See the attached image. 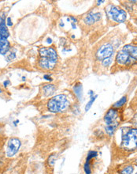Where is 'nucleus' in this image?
Listing matches in <instances>:
<instances>
[{
	"mask_svg": "<svg viewBox=\"0 0 137 174\" xmlns=\"http://www.w3.org/2000/svg\"><path fill=\"white\" fill-rule=\"evenodd\" d=\"M40 59L39 65L45 70H51L55 68L58 61L56 51L52 48H41L39 49Z\"/></svg>",
	"mask_w": 137,
	"mask_h": 174,
	"instance_id": "f257e3e1",
	"label": "nucleus"
},
{
	"mask_svg": "<svg viewBox=\"0 0 137 174\" xmlns=\"http://www.w3.org/2000/svg\"><path fill=\"white\" fill-rule=\"evenodd\" d=\"M117 63L120 65H130L137 61V47L136 46L125 45L122 48L116 56Z\"/></svg>",
	"mask_w": 137,
	"mask_h": 174,
	"instance_id": "f03ea898",
	"label": "nucleus"
},
{
	"mask_svg": "<svg viewBox=\"0 0 137 174\" xmlns=\"http://www.w3.org/2000/svg\"><path fill=\"white\" fill-rule=\"evenodd\" d=\"M121 147L132 151L137 148V128H124L121 129Z\"/></svg>",
	"mask_w": 137,
	"mask_h": 174,
	"instance_id": "7ed1b4c3",
	"label": "nucleus"
},
{
	"mask_svg": "<svg viewBox=\"0 0 137 174\" xmlns=\"http://www.w3.org/2000/svg\"><path fill=\"white\" fill-rule=\"evenodd\" d=\"M70 100L67 96L65 94H59L48 100L47 109L50 112H62L70 107Z\"/></svg>",
	"mask_w": 137,
	"mask_h": 174,
	"instance_id": "20e7f679",
	"label": "nucleus"
},
{
	"mask_svg": "<svg viewBox=\"0 0 137 174\" xmlns=\"http://www.w3.org/2000/svg\"><path fill=\"white\" fill-rule=\"evenodd\" d=\"M106 10H107L108 17L114 22L121 23V22H124L126 20V12L119 7L113 6V5H109Z\"/></svg>",
	"mask_w": 137,
	"mask_h": 174,
	"instance_id": "39448f33",
	"label": "nucleus"
},
{
	"mask_svg": "<svg viewBox=\"0 0 137 174\" xmlns=\"http://www.w3.org/2000/svg\"><path fill=\"white\" fill-rule=\"evenodd\" d=\"M21 141L17 138H11L7 142V150H6V155L8 158H12L18 152L21 147Z\"/></svg>",
	"mask_w": 137,
	"mask_h": 174,
	"instance_id": "423d86ee",
	"label": "nucleus"
},
{
	"mask_svg": "<svg viewBox=\"0 0 137 174\" xmlns=\"http://www.w3.org/2000/svg\"><path fill=\"white\" fill-rule=\"evenodd\" d=\"M113 53V46L110 44H106L104 45H102L97 52L96 56L99 60H103V59L110 58Z\"/></svg>",
	"mask_w": 137,
	"mask_h": 174,
	"instance_id": "0eeeda50",
	"label": "nucleus"
},
{
	"mask_svg": "<svg viewBox=\"0 0 137 174\" xmlns=\"http://www.w3.org/2000/svg\"><path fill=\"white\" fill-rule=\"evenodd\" d=\"M118 118V113L117 110L114 109H110L107 112V114L104 116V120L107 125H111V124H118L117 121Z\"/></svg>",
	"mask_w": 137,
	"mask_h": 174,
	"instance_id": "6e6552de",
	"label": "nucleus"
},
{
	"mask_svg": "<svg viewBox=\"0 0 137 174\" xmlns=\"http://www.w3.org/2000/svg\"><path fill=\"white\" fill-rule=\"evenodd\" d=\"M101 18V14L98 13V12H96V13H94V12H91L87 14L86 17H84V22L87 25H91L95 23L96 22L98 21V20H100Z\"/></svg>",
	"mask_w": 137,
	"mask_h": 174,
	"instance_id": "1a4fd4ad",
	"label": "nucleus"
},
{
	"mask_svg": "<svg viewBox=\"0 0 137 174\" xmlns=\"http://www.w3.org/2000/svg\"><path fill=\"white\" fill-rule=\"evenodd\" d=\"M10 43L7 40V38L0 36V54L5 55L10 50Z\"/></svg>",
	"mask_w": 137,
	"mask_h": 174,
	"instance_id": "9d476101",
	"label": "nucleus"
},
{
	"mask_svg": "<svg viewBox=\"0 0 137 174\" xmlns=\"http://www.w3.org/2000/svg\"><path fill=\"white\" fill-rule=\"evenodd\" d=\"M55 90H56V86L53 84H46L43 86V94L46 98L52 96L55 94Z\"/></svg>",
	"mask_w": 137,
	"mask_h": 174,
	"instance_id": "9b49d317",
	"label": "nucleus"
},
{
	"mask_svg": "<svg viewBox=\"0 0 137 174\" xmlns=\"http://www.w3.org/2000/svg\"><path fill=\"white\" fill-rule=\"evenodd\" d=\"M73 91L74 94H76V98H78V100L81 101L83 99V86L81 83H77L73 87Z\"/></svg>",
	"mask_w": 137,
	"mask_h": 174,
	"instance_id": "f8f14e48",
	"label": "nucleus"
},
{
	"mask_svg": "<svg viewBox=\"0 0 137 174\" xmlns=\"http://www.w3.org/2000/svg\"><path fill=\"white\" fill-rule=\"evenodd\" d=\"M0 36L5 38H7L9 37V32L7 29V26H6V22L5 21L2 22V24L0 26Z\"/></svg>",
	"mask_w": 137,
	"mask_h": 174,
	"instance_id": "ddd939ff",
	"label": "nucleus"
},
{
	"mask_svg": "<svg viewBox=\"0 0 137 174\" xmlns=\"http://www.w3.org/2000/svg\"><path fill=\"white\" fill-rule=\"evenodd\" d=\"M118 124H111V125H107L106 128H105V130H106V132L107 133V135H109L110 136H112V135L114 134L115 132L116 129L118 128Z\"/></svg>",
	"mask_w": 137,
	"mask_h": 174,
	"instance_id": "4468645a",
	"label": "nucleus"
},
{
	"mask_svg": "<svg viewBox=\"0 0 137 174\" xmlns=\"http://www.w3.org/2000/svg\"><path fill=\"white\" fill-rule=\"evenodd\" d=\"M126 101H127V98L124 96V97L121 98L118 101H117L115 104H113V107H114V108H121L122 106H124V104H125Z\"/></svg>",
	"mask_w": 137,
	"mask_h": 174,
	"instance_id": "2eb2a0df",
	"label": "nucleus"
},
{
	"mask_svg": "<svg viewBox=\"0 0 137 174\" xmlns=\"http://www.w3.org/2000/svg\"><path fill=\"white\" fill-rule=\"evenodd\" d=\"M97 97H98V95L91 96V99H90V100L87 102V104H86V106H85V112H87L90 109H91V106H92V104H94L95 100H96V99L97 98Z\"/></svg>",
	"mask_w": 137,
	"mask_h": 174,
	"instance_id": "dca6fc26",
	"label": "nucleus"
},
{
	"mask_svg": "<svg viewBox=\"0 0 137 174\" xmlns=\"http://www.w3.org/2000/svg\"><path fill=\"white\" fill-rule=\"evenodd\" d=\"M134 170V168L132 165H128L127 167H125L124 169L120 172V174H132Z\"/></svg>",
	"mask_w": 137,
	"mask_h": 174,
	"instance_id": "f3484780",
	"label": "nucleus"
},
{
	"mask_svg": "<svg viewBox=\"0 0 137 174\" xmlns=\"http://www.w3.org/2000/svg\"><path fill=\"white\" fill-rule=\"evenodd\" d=\"M98 155V153L95 151V150H91L88 152L87 155V158H86V161H90L91 159H93L94 158H96Z\"/></svg>",
	"mask_w": 137,
	"mask_h": 174,
	"instance_id": "a211bd4d",
	"label": "nucleus"
},
{
	"mask_svg": "<svg viewBox=\"0 0 137 174\" xmlns=\"http://www.w3.org/2000/svg\"><path fill=\"white\" fill-rule=\"evenodd\" d=\"M84 172L86 174H91V165H90V161H86L84 165Z\"/></svg>",
	"mask_w": 137,
	"mask_h": 174,
	"instance_id": "6ab92c4d",
	"label": "nucleus"
},
{
	"mask_svg": "<svg viewBox=\"0 0 137 174\" xmlns=\"http://www.w3.org/2000/svg\"><path fill=\"white\" fill-rule=\"evenodd\" d=\"M56 159H57V155H55V154L50 155V156L48 158V160H47L49 165H50V166H53V165H54V164H55V161H56Z\"/></svg>",
	"mask_w": 137,
	"mask_h": 174,
	"instance_id": "aec40b11",
	"label": "nucleus"
},
{
	"mask_svg": "<svg viewBox=\"0 0 137 174\" xmlns=\"http://www.w3.org/2000/svg\"><path fill=\"white\" fill-rule=\"evenodd\" d=\"M111 62H112V59H111V57H110V58H107V59H103L102 63V65L105 66V67H108L111 63Z\"/></svg>",
	"mask_w": 137,
	"mask_h": 174,
	"instance_id": "412c9836",
	"label": "nucleus"
},
{
	"mask_svg": "<svg viewBox=\"0 0 137 174\" xmlns=\"http://www.w3.org/2000/svg\"><path fill=\"white\" fill-rule=\"evenodd\" d=\"M44 78L47 81H52V78H51V77H50L49 74H44Z\"/></svg>",
	"mask_w": 137,
	"mask_h": 174,
	"instance_id": "4be33fe9",
	"label": "nucleus"
},
{
	"mask_svg": "<svg viewBox=\"0 0 137 174\" xmlns=\"http://www.w3.org/2000/svg\"><path fill=\"white\" fill-rule=\"evenodd\" d=\"M14 58H15V53H11V55H10L8 56V59H10V60H12Z\"/></svg>",
	"mask_w": 137,
	"mask_h": 174,
	"instance_id": "5701e85b",
	"label": "nucleus"
},
{
	"mask_svg": "<svg viewBox=\"0 0 137 174\" xmlns=\"http://www.w3.org/2000/svg\"><path fill=\"white\" fill-rule=\"evenodd\" d=\"M133 122H134V124L136 125V127L137 128V113L134 116V119H133Z\"/></svg>",
	"mask_w": 137,
	"mask_h": 174,
	"instance_id": "b1692460",
	"label": "nucleus"
},
{
	"mask_svg": "<svg viewBox=\"0 0 137 174\" xmlns=\"http://www.w3.org/2000/svg\"><path fill=\"white\" fill-rule=\"evenodd\" d=\"M12 25H13V23L11 22L10 17H8V18H7V26H12Z\"/></svg>",
	"mask_w": 137,
	"mask_h": 174,
	"instance_id": "393cba45",
	"label": "nucleus"
},
{
	"mask_svg": "<svg viewBox=\"0 0 137 174\" xmlns=\"http://www.w3.org/2000/svg\"><path fill=\"white\" fill-rule=\"evenodd\" d=\"M10 84V81L9 80H7V81H5L4 82V83H3V85H4V86L6 87V86H7L9 85Z\"/></svg>",
	"mask_w": 137,
	"mask_h": 174,
	"instance_id": "a878e982",
	"label": "nucleus"
},
{
	"mask_svg": "<svg viewBox=\"0 0 137 174\" xmlns=\"http://www.w3.org/2000/svg\"><path fill=\"white\" fill-rule=\"evenodd\" d=\"M51 42H52V40L51 39H50V38H48L47 39V43H51Z\"/></svg>",
	"mask_w": 137,
	"mask_h": 174,
	"instance_id": "bb28decb",
	"label": "nucleus"
},
{
	"mask_svg": "<svg viewBox=\"0 0 137 174\" xmlns=\"http://www.w3.org/2000/svg\"><path fill=\"white\" fill-rule=\"evenodd\" d=\"M3 21H4V20L2 19V17H0V26H1V24H2V22H3Z\"/></svg>",
	"mask_w": 137,
	"mask_h": 174,
	"instance_id": "cd10ccee",
	"label": "nucleus"
},
{
	"mask_svg": "<svg viewBox=\"0 0 137 174\" xmlns=\"http://www.w3.org/2000/svg\"><path fill=\"white\" fill-rule=\"evenodd\" d=\"M18 123H19V120H16V121L13 122V124H14V125H17V124Z\"/></svg>",
	"mask_w": 137,
	"mask_h": 174,
	"instance_id": "c85d7f7f",
	"label": "nucleus"
},
{
	"mask_svg": "<svg viewBox=\"0 0 137 174\" xmlns=\"http://www.w3.org/2000/svg\"><path fill=\"white\" fill-rule=\"evenodd\" d=\"M133 2H137V1H133Z\"/></svg>",
	"mask_w": 137,
	"mask_h": 174,
	"instance_id": "c756f323",
	"label": "nucleus"
},
{
	"mask_svg": "<svg viewBox=\"0 0 137 174\" xmlns=\"http://www.w3.org/2000/svg\"><path fill=\"white\" fill-rule=\"evenodd\" d=\"M0 93H2V90H1V89H0Z\"/></svg>",
	"mask_w": 137,
	"mask_h": 174,
	"instance_id": "7c9ffc66",
	"label": "nucleus"
},
{
	"mask_svg": "<svg viewBox=\"0 0 137 174\" xmlns=\"http://www.w3.org/2000/svg\"><path fill=\"white\" fill-rule=\"evenodd\" d=\"M136 174H137V172H136Z\"/></svg>",
	"mask_w": 137,
	"mask_h": 174,
	"instance_id": "2f4dec72",
	"label": "nucleus"
}]
</instances>
